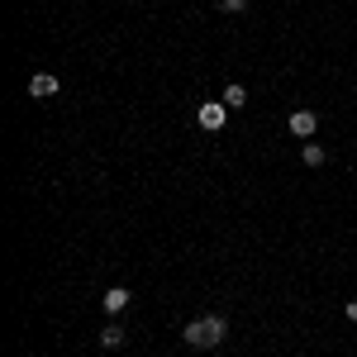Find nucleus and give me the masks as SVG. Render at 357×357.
I'll return each instance as SVG.
<instances>
[{"label":"nucleus","instance_id":"nucleus-10","mask_svg":"<svg viewBox=\"0 0 357 357\" xmlns=\"http://www.w3.org/2000/svg\"><path fill=\"white\" fill-rule=\"evenodd\" d=\"M343 314H348V319L357 324V301H348V310H343Z\"/></svg>","mask_w":357,"mask_h":357},{"label":"nucleus","instance_id":"nucleus-3","mask_svg":"<svg viewBox=\"0 0 357 357\" xmlns=\"http://www.w3.org/2000/svg\"><path fill=\"white\" fill-rule=\"evenodd\" d=\"M286 129H291L296 138H305V143H310V138H314V129H319V114H314V110H291Z\"/></svg>","mask_w":357,"mask_h":357},{"label":"nucleus","instance_id":"nucleus-2","mask_svg":"<svg viewBox=\"0 0 357 357\" xmlns=\"http://www.w3.org/2000/svg\"><path fill=\"white\" fill-rule=\"evenodd\" d=\"M229 105H224V100H205V105H200V110H195V119H200V129H210V134H220L224 124H229Z\"/></svg>","mask_w":357,"mask_h":357},{"label":"nucleus","instance_id":"nucleus-7","mask_svg":"<svg viewBox=\"0 0 357 357\" xmlns=\"http://www.w3.org/2000/svg\"><path fill=\"white\" fill-rule=\"evenodd\" d=\"M301 158H305V167H324V162H329V153H324L319 143H305V148H301Z\"/></svg>","mask_w":357,"mask_h":357},{"label":"nucleus","instance_id":"nucleus-5","mask_svg":"<svg viewBox=\"0 0 357 357\" xmlns=\"http://www.w3.org/2000/svg\"><path fill=\"white\" fill-rule=\"evenodd\" d=\"M129 301H134V296H129V286H110V291H105V314H119Z\"/></svg>","mask_w":357,"mask_h":357},{"label":"nucleus","instance_id":"nucleus-1","mask_svg":"<svg viewBox=\"0 0 357 357\" xmlns=\"http://www.w3.org/2000/svg\"><path fill=\"white\" fill-rule=\"evenodd\" d=\"M224 338H229V319L224 314H200V319H191L181 329V343L186 348H220Z\"/></svg>","mask_w":357,"mask_h":357},{"label":"nucleus","instance_id":"nucleus-4","mask_svg":"<svg viewBox=\"0 0 357 357\" xmlns=\"http://www.w3.org/2000/svg\"><path fill=\"white\" fill-rule=\"evenodd\" d=\"M29 96H33V100L57 96V77H53V72H33V77H29Z\"/></svg>","mask_w":357,"mask_h":357},{"label":"nucleus","instance_id":"nucleus-8","mask_svg":"<svg viewBox=\"0 0 357 357\" xmlns=\"http://www.w3.org/2000/svg\"><path fill=\"white\" fill-rule=\"evenodd\" d=\"M224 105H229V110H243V105H248V91H243V86H229V91H224Z\"/></svg>","mask_w":357,"mask_h":357},{"label":"nucleus","instance_id":"nucleus-9","mask_svg":"<svg viewBox=\"0 0 357 357\" xmlns=\"http://www.w3.org/2000/svg\"><path fill=\"white\" fill-rule=\"evenodd\" d=\"M220 10H224V15H243L248 0H220Z\"/></svg>","mask_w":357,"mask_h":357},{"label":"nucleus","instance_id":"nucleus-6","mask_svg":"<svg viewBox=\"0 0 357 357\" xmlns=\"http://www.w3.org/2000/svg\"><path fill=\"white\" fill-rule=\"evenodd\" d=\"M124 338H129V329H124V324H105V329H100V348H124Z\"/></svg>","mask_w":357,"mask_h":357}]
</instances>
